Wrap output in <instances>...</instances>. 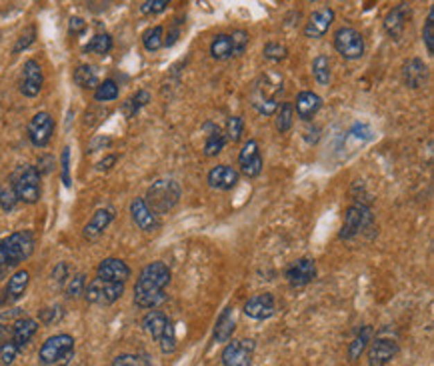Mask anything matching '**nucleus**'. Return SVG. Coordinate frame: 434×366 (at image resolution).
Returning <instances> with one entry per match:
<instances>
[{
    "instance_id": "f257e3e1",
    "label": "nucleus",
    "mask_w": 434,
    "mask_h": 366,
    "mask_svg": "<svg viewBox=\"0 0 434 366\" xmlns=\"http://www.w3.org/2000/svg\"><path fill=\"white\" fill-rule=\"evenodd\" d=\"M173 272L168 264L155 261L140 270L134 284V304L142 311H155L166 300V286L171 284Z\"/></svg>"
},
{
    "instance_id": "f03ea898",
    "label": "nucleus",
    "mask_w": 434,
    "mask_h": 366,
    "mask_svg": "<svg viewBox=\"0 0 434 366\" xmlns=\"http://www.w3.org/2000/svg\"><path fill=\"white\" fill-rule=\"evenodd\" d=\"M284 92L282 76L277 72H266L259 76L250 90V105L262 116H272L280 106V96Z\"/></svg>"
},
{
    "instance_id": "7ed1b4c3",
    "label": "nucleus",
    "mask_w": 434,
    "mask_h": 366,
    "mask_svg": "<svg viewBox=\"0 0 434 366\" xmlns=\"http://www.w3.org/2000/svg\"><path fill=\"white\" fill-rule=\"evenodd\" d=\"M36 238L31 230H17L0 241V270L18 266L33 256Z\"/></svg>"
},
{
    "instance_id": "20e7f679",
    "label": "nucleus",
    "mask_w": 434,
    "mask_h": 366,
    "mask_svg": "<svg viewBox=\"0 0 434 366\" xmlns=\"http://www.w3.org/2000/svg\"><path fill=\"white\" fill-rule=\"evenodd\" d=\"M142 331L146 332L150 338H155L162 354H174L178 349L176 340V329L174 322L160 311H148L142 316Z\"/></svg>"
},
{
    "instance_id": "39448f33",
    "label": "nucleus",
    "mask_w": 434,
    "mask_h": 366,
    "mask_svg": "<svg viewBox=\"0 0 434 366\" xmlns=\"http://www.w3.org/2000/svg\"><path fill=\"white\" fill-rule=\"evenodd\" d=\"M180 196H182V189L174 178H160L157 182H153V186L148 189L144 202L157 216H160V214L171 212L178 204Z\"/></svg>"
},
{
    "instance_id": "423d86ee",
    "label": "nucleus",
    "mask_w": 434,
    "mask_h": 366,
    "mask_svg": "<svg viewBox=\"0 0 434 366\" xmlns=\"http://www.w3.org/2000/svg\"><path fill=\"white\" fill-rule=\"evenodd\" d=\"M12 189L17 192L18 202H24V204H36L40 200V194H42V184H40V173L36 171V166L33 164H22L18 166L17 171L10 175Z\"/></svg>"
},
{
    "instance_id": "0eeeda50",
    "label": "nucleus",
    "mask_w": 434,
    "mask_h": 366,
    "mask_svg": "<svg viewBox=\"0 0 434 366\" xmlns=\"http://www.w3.org/2000/svg\"><path fill=\"white\" fill-rule=\"evenodd\" d=\"M74 356V338L60 332L44 340L38 350V360L44 366H67Z\"/></svg>"
},
{
    "instance_id": "6e6552de",
    "label": "nucleus",
    "mask_w": 434,
    "mask_h": 366,
    "mask_svg": "<svg viewBox=\"0 0 434 366\" xmlns=\"http://www.w3.org/2000/svg\"><path fill=\"white\" fill-rule=\"evenodd\" d=\"M124 295V284L121 282H108L103 279H94L87 284L85 298L88 304H96V306H110L116 300H121Z\"/></svg>"
},
{
    "instance_id": "1a4fd4ad",
    "label": "nucleus",
    "mask_w": 434,
    "mask_h": 366,
    "mask_svg": "<svg viewBox=\"0 0 434 366\" xmlns=\"http://www.w3.org/2000/svg\"><path fill=\"white\" fill-rule=\"evenodd\" d=\"M334 49L345 60H358L365 56V38L356 28L342 26L334 33Z\"/></svg>"
},
{
    "instance_id": "9d476101",
    "label": "nucleus",
    "mask_w": 434,
    "mask_h": 366,
    "mask_svg": "<svg viewBox=\"0 0 434 366\" xmlns=\"http://www.w3.org/2000/svg\"><path fill=\"white\" fill-rule=\"evenodd\" d=\"M370 225H372V212H370V209L366 204H363V202L350 204L347 209V214H345V223H342V228L338 232V238L340 241H350V238L361 234Z\"/></svg>"
},
{
    "instance_id": "9b49d317",
    "label": "nucleus",
    "mask_w": 434,
    "mask_h": 366,
    "mask_svg": "<svg viewBox=\"0 0 434 366\" xmlns=\"http://www.w3.org/2000/svg\"><path fill=\"white\" fill-rule=\"evenodd\" d=\"M254 350H257V342L252 338L228 340L220 354L223 366H252Z\"/></svg>"
},
{
    "instance_id": "f8f14e48",
    "label": "nucleus",
    "mask_w": 434,
    "mask_h": 366,
    "mask_svg": "<svg viewBox=\"0 0 434 366\" xmlns=\"http://www.w3.org/2000/svg\"><path fill=\"white\" fill-rule=\"evenodd\" d=\"M54 134V119L51 112H36L28 122V140L35 144L36 148L49 146Z\"/></svg>"
},
{
    "instance_id": "ddd939ff",
    "label": "nucleus",
    "mask_w": 434,
    "mask_h": 366,
    "mask_svg": "<svg viewBox=\"0 0 434 366\" xmlns=\"http://www.w3.org/2000/svg\"><path fill=\"white\" fill-rule=\"evenodd\" d=\"M238 166H241V173L246 178H257L262 173V166H264V160L261 155V146H259V140L248 139L241 148V155H238Z\"/></svg>"
},
{
    "instance_id": "4468645a",
    "label": "nucleus",
    "mask_w": 434,
    "mask_h": 366,
    "mask_svg": "<svg viewBox=\"0 0 434 366\" xmlns=\"http://www.w3.org/2000/svg\"><path fill=\"white\" fill-rule=\"evenodd\" d=\"M44 85V74H42V67L36 62L35 58H28L22 67V78H20V92L26 96V98H35L40 94Z\"/></svg>"
},
{
    "instance_id": "2eb2a0df",
    "label": "nucleus",
    "mask_w": 434,
    "mask_h": 366,
    "mask_svg": "<svg viewBox=\"0 0 434 366\" xmlns=\"http://www.w3.org/2000/svg\"><path fill=\"white\" fill-rule=\"evenodd\" d=\"M368 365L370 366H384L392 363L399 356L400 347L397 340L392 338H376L368 345Z\"/></svg>"
},
{
    "instance_id": "dca6fc26",
    "label": "nucleus",
    "mask_w": 434,
    "mask_h": 366,
    "mask_svg": "<svg viewBox=\"0 0 434 366\" xmlns=\"http://www.w3.org/2000/svg\"><path fill=\"white\" fill-rule=\"evenodd\" d=\"M244 314L252 320H268L277 314V300L270 293L254 295L244 302Z\"/></svg>"
},
{
    "instance_id": "f3484780",
    "label": "nucleus",
    "mask_w": 434,
    "mask_h": 366,
    "mask_svg": "<svg viewBox=\"0 0 434 366\" xmlns=\"http://www.w3.org/2000/svg\"><path fill=\"white\" fill-rule=\"evenodd\" d=\"M284 277L293 288H302L316 279V262L313 259H298L286 268Z\"/></svg>"
},
{
    "instance_id": "a211bd4d",
    "label": "nucleus",
    "mask_w": 434,
    "mask_h": 366,
    "mask_svg": "<svg viewBox=\"0 0 434 366\" xmlns=\"http://www.w3.org/2000/svg\"><path fill=\"white\" fill-rule=\"evenodd\" d=\"M207 180H209L210 189H214V191H232L241 182V173L228 164H218V166L210 168Z\"/></svg>"
},
{
    "instance_id": "6ab92c4d",
    "label": "nucleus",
    "mask_w": 434,
    "mask_h": 366,
    "mask_svg": "<svg viewBox=\"0 0 434 366\" xmlns=\"http://www.w3.org/2000/svg\"><path fill=\"white\" fill-rule=\"evenodd\" d=\"M334 10L330 8V6H324V8H318V10H314L311 18H309V22H306V26H304V36L306 38H314V40H318V38H322V36L329 33V28L332 26V22H334Z\"/></svg>"
},
{
    "instance_id": "aec40b11",
    "label": "nucleus",
    "mask_w": 434,
    "mask_h": 366,
    "mask_svg": "<svg viewBox=\"0 0 434 366\" xmlns=\"http://www.w3.org/2000/svg\"><path fill=\"white\" fill-rule=\"evenodd\" d=\"M130 216H132L134 225L144 232H155L160 227V218L144 202V198H134L130 202Z\"/></svg>"
},
{
    "instance_id": "412c9836",
    "label": "nucleus",
    "mask_w": 434,
    "mask_h": 366,
    "mask_svg": "<svg viewBox=\"0 0 434 366\" xmlns=\"http://www.w3.org/2000/svg\"><path fill=\"white\" fill-rule=\"evenodd\" d=\"M130 266L121 259H105L96 268V279L108 280V282H121L124 284L130 279Z\"/></svg>"
},
{
    "instance_id": "4be33fe9",
    "label": "nucleus",
    "mask_w": 434,
    "mask_h": 366,
    "mask_svg": "<svg viewBox=\"0 0 434 366\" xmlns=\"http://www.w3.org/2000/svg\"><path fill=\"white\" fill-rule=\"evenodd\" d=\"M293 108H295L296 116L300 121L309 122L313 121L314 116L318 114V110L322 108V98L316 92H313V90H302V92H298Z\"/></svg>"
},
{
    "instance_id": "5701e85b",
    "label": "nucleus",
    "mask_w": 434,
    "mask_h": 366,
    "mask_svg": "<svg viewBox=\"0 0 434 366\" xmlns=\"http://www.w3.org/2000/svg\"><path fill=\"white\" fill-rule=\"evenodd\" d=\"M410 18V6L408 4H399L394 6L386 17H384V31L392 40H400V36L404 35L406 22Z\"/></svg>"
},
{
    "instance_id": "b1692460",
    "label": "nucleus",
    "mask_w": 434,
    "mask_h": 366,
    "mask_svg": "<svg viewBox=\"0 0 434 366\" xmlns=\"http://www.w3.org/2000/svg\"><path fill=\"white\" fill-rule=\"evenodd\" d=\"M428 80V67L420 58H408L402 67V82L408 88H422Z\"/></svg>"
},
{
    "instance_id": "393cba45",
    "label": "nucleus",
    "mask_w": 434,
    "mask_h": 366,
    "mask_svg": "<svg viewBox=\"0 0 434 366\" xmlns=\"http://www.w3.org/2000/svg\"><path fill=\"white\" fill-rule=\"evenodd\" d=\"M112 220H114V210L98 209L94 214H92V218L87 223V227L83 228V236L87 238L88 243L98 241V236L105 232L106 228L110 227Z\"/></svg>"
},
{
    "instance_id": "a878e982",
    "label": "nucleus",
    "mask_w": 434,
    "mask_h": 366,
    "mask_svg": "<svg viewBox=\"0 0 434 366\" xmlns=\"http://www.w3.org/2000/svg\"><path fill=\"white\" fill-rule=\"evenodd\" d=\"M202 130H205V134H207V140H205V157H218L223 150H225V144H226V137L225 132L220 130V126L218 124H214V122H205L202 124Z\"/></svg>"
},
{
    "instance_id": "bb28decb",
    "label": "nucleus",
    "mask_w": 434,
    "mask_h": 366,
    "mask_svg": "<svg viewBox=\"0 0 434 366\" xmlns=\"http://www.w3.org/2000/svg\"><path fill=\"white\" fill-rule=\"evenodd\" d=\"M236 329V322H234V308L232 306H226L225 311L220 313V316L216 318V324H214V342L216 345H226Z\"/></svg>"
},
{
    "instance_id": "cd10ccee",
    "label": "nucleus",
    "mask_w": 434,
    "mask_h": 366,
    "mask_svg": "<svg viewBox=\"0 0 434 366\" xmlns=\"http://www.w3.org/2000/svg\"><path fill=\"white\" fill-rule=\"evenodd\" d=\"M36 331H38V322L35 318H18L12 324V342L17 345L18 350H22L33 338H35Z\"/></svg>"
},
{
    "instance_id": "c85d7f7f",
    "label": "nucleus",
    "mask_w": 434,
    "mask_h": 366,
    "mask_svg": "<svg viewBox=\"0 0 434 366\" xmlns=\"http://www.w3.org/2000/svg\"><path fill=\"white\" fill-rule=\"evenodd\" d=\"M372 334H374V331H372V326H368V324L361 326L358 332L354 334L352 342L348 345V358H350L352 363L358 360V358L365 354V350L368 349V345L372 342Z\"/></svg>"
},
{
    "instance_id": "c756f323",
    "label": "nucleus",
    "mask_w": 434,
    "mask_h": 366,
    "mask_svg": "<svg viewBox=\"0 0 434 366\" xmlns=\"http://www.w3.org/2000/svg\"><path fill=\"white\" fill-rule=\"evenodd\" d=\"M28 282H31V274H28V270H17L10 279H8V284H6V290H4V300H8V302H15L18 298L24 295V290H26V286H28Z\"/></svg>"
},
{
    "instance_id": "7c9ffc66",
    "label": "nucleus",
    "mask_w": 434,
    "mask_h": 366,
    "mask_svg": "<svg viewBox=\"0 0 434 366\" xmlns=\"http://www.w3.org/2000/svg\"><path fill=\"white\" fill-rule=\"evenodd\" d=\"M210 56L214 60H228V58L234 56L230 35H216L212 38V42H210Z\"/></svg>"
},
{
    "instance_id": "2f4dec72",
    "label": "nucleus",
    "mask_w": 434,
    "mask_h": 366,
    "mask_svg": "<svg viewBox=\"0 0 434 366\" xmlns=\"http://www.w3.org/2000/svg\"><path fill=\"white\" fill-rule=\"evenodd\" d=\"M74 82H76V87L85 88V90H90V88H94L101 85L98 82V72L94 67H90V64H80V67H76L74 70Z\"/></svg>"
},
{
    "instance_id": "473e14b6",
    "label": "nucleus",
    "mask_w": 434,
    "mask_h": 366,
    "mask_svg": "<svg viewBox=\"0 0 434 366\" xmlns=\"http://www.w3.org/2000/svg\"><path fill=\"white\" fill-rule=\"evenodd\" d=\"M148 103H150V92H148V90H137V92L122 105V114H124L126 119H132V116L139 114L140 108H144Z\"/></svg>"
},
{
    "instance_id": "72a5a7b5",
    "label": "nucleus",
    "mask_w": 434,
    "mask_h": 366,
    "mask_svg": "<svg viewBox=\"0 0 434 366\" xmlns=\"http://www.w3.org/2000/svg\"><path fill=\"white\" fill-rule=\"evenodd\" d=\"M313 76H314V80H316L320 87H329L330 80H332V70H330L329 56H324V54L314 56Z\"/></svg>"
},
{
    "instance_id": "f704fd0d",
    "label": "nucleus",
    "mask_w": 434,
    "mask_h": 366,
    "mask_svg": "<svg viewBox=\"0 0 434 366\" xmlns=\"http://www.w3.org/2000/svg\"><path fill=\"white\" fill-rule=\"evenodd\" d=\"M142 46L148 53H157L164 46V28L162 26H150L144 35H142Z\"/></svg>"
},
{
    "instance_id": "c9c22d12",
    "label": "nucleus",
    "mask_w": 434,
    "mask_h": 366,
    "mask_svg": "<svg viewBox=\"0 0 434 366\" xmlns=\"http://www.w3.org/2000/svg\"><path fill=\"white\" fill-rule=\"evenodd\" d=\"M119 85H116V80H112V78H106L103 80L96 90H94V101L96 103H110V101H116L119 98Z\"/></svg>"
},
{
    "instance_id": "e433bc0d",
    "label": "nucleus",
    "mask_w": 434,
    "mask_h": 366,
    "mask_svg": "<svg viewBox=\"0 0 434 366\" xmlns=\"http://www.w3.org/2000/svg\"><path fill=\"white\" fill-rule=\"evenodd\" d=\"M277 114V130L278 132H288L295 124V108L293 103H282L278 106Z\"/></svg>"
},
{
    "instance_id": "4c0bfd02",
    "label": "nucleus",
    "mask_w": 434,
    "mask_h": 366,
    "mask_svg": "<svg viewBox=\"0 0 434 366\" xmlns=\"http://www.w3.org/2000/svg\"><path fill=\"white\" fill-rule=\"evenodd\" d=\"M112 51V36L106 35H96L90 38V42H88L87 46H85V53H94V54H101V56H105Z\"/></svg>"
},
{
    "instance_id": "58836bf2",
    "label": "nucleus",
    "mask_w": 434,
    "mask_h": 366,
    "mask_svg": "<svg viewBox=\"0 0 434 366\" xmlns=\"http://www.w3.org/2000/svg\"><path fill=\"white\" fill-rule=\"evenodd\" d=\"M18 207L17 192L12 189L10 182H2L0 184V209L4 212H12Z\"/></svg>"
},
{
    "instance_id": "ea45409f",
    "label": "nucleus",
    "mask_w": 434,
    "mask_h": 366,
    "mask_svg": "<svg viewBox=\"0 0 434 366\" xmlns=\"http://www.w3.org/2000/svg\"><path fill=\"white\" fill-rule=\"evenodd\" d=\"M243 134H244L243 116H230L228 122H226V130H225L226 140H230V142H238V140L243 139Z\"/></svg>"
},
{
    "instance_id": "a19ab883",
    "label": "nucleus",
    "mask_w": 434,
    "mask_h": 366,
    "mask_svg": "<svg viewBox=\"0 0 434 366\" xmlns=\"http://www.w3.org/2000/svg\"><path fill=\"white\" fill-rule=\"evenodd\" d=\"M262 54L270 62H280V60H284L288 56V49L284 44H280V42H266L264 49H262Z\"/></svg>"
},
{
    "instance_id": "79ce46f5",
    "label": "nucleus",
    "mask_w": 434,
    "mask_h": 366,
    "mask_svg": "<svg viewBox=\"0 0 434 366\" xmlns=\"http://www.w3.org/2000/svg\"><path fill=\"white\" fill-rule=\"evenodd\" d=\"M87 290V277L85 274H74L72 279L67 282V297L69 298H80Z\"/></svg>"
},
{
    "instance_id": "37998d69",
    "label": "nucleus",
    "mask_w": 434,
    "mask_h": 366,
    "mask_svg": "<svg viewBox=\"0 0 434 366\" xmlns=\"http://www.w3.org/2000/svg\"><path fill=\"white\" fill-rule=\"evenodd\" d=\"M62 316H64V311H62V306L60 304H54V306H46V308H42L40 313H38V318H40V322H44V324H56V322H60L62 320Z\"/></svg>"
},
{
    "instance_id": "c03bdc74",
    "label": "nucleus",
    "mask_w": 434,
    "mask_h": 366,
    "mask_svg": "<svg viewBox=\"0 0 434 366\" xmlns=\"http://www.w3.org/2000/svg\"><path fill=\"white\" fill-rule=\"evenodd\" d=\"M422 42L426 46L428 54H434V8H431L426 22H424V28H422Z\"/></svg>"
},
{
    "instance_id": "a18cd8bd",
    "label": "nucleus",
    "mask_w": 434,
    "mask_h": 366,
    "mask_svg": "<svg viewBox=\"0 0 434 366\" xmlns=\"http://www.w3.org/2000/svg\"><path fill=\"white\" fill-rule=\"evenodd\" d=\"M230 40H232L234 56H241V54H244V51H246L248 42H250V35H248L246 31H243V28H238V31H232Z\"/></svg>"
},
{
    "instance_id": "49530a36",
    "label": "nucleus",
    "mask_w": 434,
    "mask_h": 366,
    "mask_svg": "<svg viewBox=\"0 0 434 366\" xmlns=\"http://www.w3.org/2000/svg\"><path fill=\"white\" fill-rule=\"evenodd\" d=\"M18 354H20V350L17 345L12 340H8L0 347V363L4 366H10L18 358Z\"/></svg>"
},
{
    "instance_id": "de8ad7c7",
    "label": "nucleus",
    "mask_w": 434,
    "mask_h": 366,
    "mask_svg": "<svg viewBox=\"0 0 434 366\" xmlns=\"http://www.w3.org/2000/svg\"><path fill=\"white\" fill-rule=\"evenodd\" d=\"M110 366H150L148 358L139 356V354H119Z\"/></svg>"
},
{
    "instance_id": "09e8293b",
    "label": "nucleus",
    "mask_w": 434,
    "mask_h": 366,
    "mask_svg": "<svg viewBox=\"0 0 434 366\" xmlns=\"http://www.w3.org/2000/svg\"><path fill=\"white\" fill-rule=\"evenodd\" d=\"M168 8V0H146L140 4L142 15H160Z\"/></svg>"
},
{
    "instance_id": "8fccbe9b",
    "label": "nucleus",
    "mask_w": 434,
    "mask_h": 366,
    "mask_svg": "<svg viewBox=\"0 0 434 366\" xmlns=\"http://www.w3.org/2000/svg\"><path fill=\"white\" fill-rule=\"evenodd\" d=\"M35 40H36V31H35V26H31V28H26V31L20 35V38H18V42L15 44V54L26 51V49H28Z\"/></svg>"
},
{
    "instance_id": "3c124183",
    "label": "nucleus",
    "mask_w": 434,
    "mask_h": 366,
    "mask_svg": "<svg viewBox=\"0 0 434 366\" xmlns=\"http://www.w3.org/2000/svg\"><path fill=\"white\" fill-rule=\"evenodd\" d=\"M67 279H70V268L67 262H58L53 270V280L56 284H64Z\"/></svg>"
},
{
    "instance_id": "603ef678",
    "label": "nucleus",
    "mask_w": 434,
    "mask_h": 366,
    "mask_svg": "<svg viewBox=\"0 0 434 366\" xmlns=\"http://www.w3.org/2000/svg\"><path fill=\"white\" fill-rule=\"evenodd\" d=\"M62 182H64V186L70 189V184H72V180H70V148L69 146H64L62 148Z\"/></svg>"
},
{
    "instance_id": "864d4df0",
    "label": "nucleus",
    "mask_w": 434,
    "mask_h": 366,
    "mask_svg": "<svg viewBox=\"0 0 434 366\" xmlns=\"http://www.w3.org/2000/svg\"><path fill=\"white\" fill-rule=\"evenodd\" d=\"M87 31V22L85 18L80 17H72L69 22V33L70 35H83Z\"/></svg>"
},
{
    "instance_id": "5fc2aeb1",
    "label": "nucleus",
    "mask_w": 434,
    "mask_h": 366,
    "mask_svg": "<svg viewBox=\"0 0 434 366\" xmlns=\"http://www.w3.org/2000/svg\"><path fill=\"white\" fill-rule=\"evenodd\" d=\"M116 160H119V157H116V155H108V157L103 158L101 162H96V171H101V173L110 171V168L116 164Z\"/></svg>"
},
{
    "instance_id": "6e6d98bb",
    "label": "nucleus",
    "mask_w": 434,
    "mask_h": 366,
    "mask_svg": "<svg viewBox=\"0 0 434 366\" xmlns=\"http://www.w3.org/2000/svg\"><path fill=\"white\" fill-rule=\"evenodd\" d=\"M53 166H54L53 157H44V158H40V160H38V166H36V171H38V173H40V176H42V175H46V173H51V171H53Z\"/></svg>"
},
{
    "instance_id": "4d7b16f0",
    "label": "nucleus",
    "mask_w": 434,
    "mask_h": 366,
    "mask_svg": "<svg viewBox=\"0 0 434 366\" xmlns=\"http://www.w3.org/2000/svg\"><path fill=\"white\" fill-rule=\"evenodd\" d=\"M112 140L108 139V137H96V139H92V142H90V146H88V152H94L96 148L101 150V148H105V146H108Z\"/></svg>"
},
{
    "instance_id": "13d9d810",
    "label": "nucleus",
    "mask_w": 434,
    "mask_h": 366,
    "mask_svg": "<svg viewBox=\"0 0 434 366\" xmlns=\"http://www.w3.org/2000/svg\"><path fill=\"white\" fill-rule=\"evenodd\" d=\"M178 36H180V31H178V26H173L171 31H168V35L164 36V46H174L176 42H178Z\"/></svg>"
},
{
    "instance_id": "bf43d9fd",
    "label": "nucleus",
    "mask_w": 434,
    "mask_h": 366,
    "mask_svg": "<svg viewBox=\"0 0 434 366\" xmlns=\"http://www.w3.org/2000/svg\"><path fill=\"white\" fill-rule=\"evenodd\" d=\"M8 340H12V326L0 324V347H2L4 342H8Z\"/></svg>"
}]
</instances>
